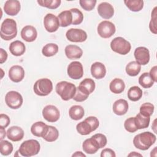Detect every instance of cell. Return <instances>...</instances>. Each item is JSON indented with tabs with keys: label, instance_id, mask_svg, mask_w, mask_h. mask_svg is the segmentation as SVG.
<instances>
[{
	"label": "cell",
	"instance_id": "obj_1",
	"mask_svg": "<svg viewBox=\"0 0 157 157\" xmlns=\"http://www.w3.org/2000/svg\"><path fill=\"white\" fill-rule=\"evenodd\" d=\"M156 136L149 131L144 132L136 135L133 139L134 147L140 150H147L156 141Z\"/></svg>",
	"mask_w": 157,
	"mask_h": 157
},
{
	"label": "cell",
	"instance_id": "obj_29",
	"mask_svg": "<svg viewBox=\"0 0 157 157\" xmlns=\"http://www.w3.org/2000/svg\"><path fill=\"white\" fill-rule=\"evenodd\" d=\"M135 124L138 129H145L148 127L150 121V117H145L139 113L134 117Z\"/></svg>",
	"mask_w": 157,
	"mask_h": 157
},
{
	"label": "cell",
	"instance_id": "obj_17",
	"mask_svg": "<svg viewBox=\"0 0 157 157\" xmlns=\"http://www.w3.org/2000/svg\"><path fill=\"white\" fill-rule=\"evenodd\" d=\"M20 34L21 38L24 40L28 42H32L36 39L37 32L34 26L31 25H27L23 28Z\"/></svg>",
	"mask_w": 157,
	"mask_h": 157
},
{
	"label": "cell",
	"instance_id": "obj_52",
	"mask_svg": "<svg viewBox=\"0 0 157 157\" xmlns=\"http://www.w3.org/2000/svg\"><path fill=\"white\" fill-rule=\"evenodd\" d=\"M128 156H142V155L140 153H138L136 151H132L131 153H130L128 155Z\"/></svg>",
	"mask_w": 157,
	"mask_h": 157
},
{
	"label": "cell",
	"instance_id": "obj_38",
	"mask_svg": "<svg viewBox=\"0 0 157 157\" xmlns=\"http://www.w3.org/2000/svg\"><path fill=\"white\" fill-rule=\"evenodd\" d=\"M13 151L12 144L7 140H1L0 142V151L3 156H7L11 154Z\"/></svg>",
	"mask_w": 157,
	"mask_h": 157
},
{
	"label": "cell",
	"instance_id": "obj_34",
	"mask_svg": "<svg viewBox=\"0 0 157 157\" xmlns=\"http://www.w3.org/2000/svg\"><path fill=\"white\" fill-rule=\"evenodd\" d=\"M58 52V46L56 44L50 43L46 44L42 49L43 55L46 57H50L56 55Z\"/></svg>",
	"mask_w": 157,
	"mask_h": 157
},
{
	"label": "cell",
	"instance_id": "obj_49",
	"mask_svg": "<svg viewBox=\"0 0 157 157\" xmlns=\"http://www.w3.org/2000/svg\"><path fill=\"white\" fill-rule=\"evenodd\" d=\"M7 58V53L3 48H0V63H4Z\"/></svg>",
	"mask_w": 157,
	"mask_h": 157
},
{
	"label": "cell",
	"instance_id": "obj_53",
	"mask_svg": "<svg viewBox=\"0 0 157 157\" xmlns=\"http://www.w3.org/2000/svg\"><path fill=\"white\" fill-rule=\"evenodd\" d=\"M1 72H2V75H1V78L3 77V75H4V72H3V71H2V69H1Z\"/></svg>",
	"mask_w": 157,
	"mask_h": 157
},
{
	"label": "cell",
	"instance_id": "obj_6",
	"mask_svg": "<svg viewBox=\"0 0 157 157\" xmlns=\"http://www.w3.org/2000/svg\"><path fill=\"white\" fill-rule=\"evenodd\" d=\"M33 90L36 94L40 96H45L48 95L53 90V83L48 78H40L35 82Z\"/></svg>",
	"mask_w": 157,
	"mask_h": 157
},
{
	"label": "cell",
	"instance_id": "obj_20",
	"mask_svg": "<svg viewBox=\"0 0 157 157\" xmlns=\"http://www.w3.org/2000/svg\"><path fill=\"white\" fill-rule=\"evenodd\" d=\"M66 56L69 59H79L83 55V51L80 47L75 45H68L64 49Z\"/></svg>",
	"mask_w": 157,
	"mask_h": 157
},
{
	"label": "cell",
	"instance_id": "obj_46",
	"mask_svg": "<svg viewBox=\"0 0 157 157\" xmlns=\"http://www.w3.org/2000/svg\"><path fill=\"white\" fill-rule=\"evenodd\" d=\"M10 122V120L8 115L3 113L0 115V127L6 128L9 126Z\"/></svg>",
	"mask_w": 157,
	"mask_h": 157
},
{
	"label": "cell",
	"instance_id": "obj_23",
	"mask_svg": "<svg viewBox=\"0 0 157 157\" xmlns=\"http://www.w3.org/2000/svg\"><path fill=\"white\" fill-rule=\"evenodd\" d=\"M128 103L125 99H120L113 103V111L117 115H123L128 112Z\"/></svg>",
	"mask_w": 157,
	"mask_h": 157
},
{
	"label": "cell",
	"instance_id": "obj_51",
	"mask_svg": "<svg viewBox=\"0 0 157 157\" xmlns=\"http://www.w3.org/2000/svg\"><path fill=\"white\" fill-rule=\"evenodd\" d=\"M72 157L74 156H77V157H85L86 155L83 153L82 151H75L72 155Z\"/></svg>",
	"mask_w": 157,
	"mask_h": 157
},
{
	"label": "cell",
	"instance_id": "obj_26",
	"mask_svg": "<svg viewBox=\"0 0 157 157\" xmlns=\"http://www.w3.org/2000/svg\"><path fill=\"white\" fill-rule=\"evenodd\" d=\"M109 88L113 93L120 94L124 90L125 84L122 79L115 78L110 83Z\"/></svg>",
	"mask_w": 157,
	"mask_h": 157
},
{
	"label": "cell",
	"instance_id": "obj_19",
	"mask_svg": "<svg viewBox=\"0 0 157 157\" xmlns=\"http://www.w3.org/2000/svg\"><path fill=\"white\" fill-rule=\"evenodd\" d=\"M7 137L13 142L20 141L24 137V131L21 128L17 126H11L7 131Z\"/></svg>",
	"mask_w": 157,
	"mask_h": 157
},
{
	"label": "cell",
	"instance_id": "obj_12",
	"mask_svg": "<svg viewBox=\"0 0 157 157\" xmlns=\"http://www.w3.org/2000/svg\"><path fill=\"white\" fill-rule=\"evenodd\" d=\"M67 72L69 77L72 79L81 78L83 75V68L82 63L78 61L71 62L68 65Z\"/></svg>",
	"mask_w": 157,
	"mask_h": 157
},
{
	"label": "cell",
	"instance_id": "obj_2",
	"mask_svg": "<svg viewBox=\"0 0 157 157\" xmlns=\"http://www.w3.org/2000/svg\"><path fill=\"white\" fill-rule=\"evenodd\" d=\"M17 34V28L16 21L12 18L5 19L1 25V37L5 40H10L15 38Z\"/></svg>",
	"mask_w": 157,
	"mask_h": 157
},
{
	"label": "cell",
	"instance_id": "obj_36",
	"mask_svg": "<svg viewBox=\"0 0 157 157\" xmlns=\"http://www.w3.org/2000/svg\"><path fill=\"white\" fill-rule=\"evenodd\" d=\"M78 86L82 88L83 90H85L86 92H87L90 94L94 91L96 85H95V82L93 79L86 78L83 80L80 83V85Z\"/></svg>",
	"mask_w": 157,
	"mask_h": 157
},
{
	"label": "cell",
	"instance_id": "obj_30",
	"mask_svg": "<svg viewBox=\"0 0 157 157\" xmlns=\"http://www.w3.org/2000/svg\"><path fill=\"white\" fill-rule=\"evenodd\" d=\"M125 70L128 75L134 77L139 74L141 70V65L136 61H132L126 65Z\"/></svg>",
	"mask_w": 157,
	"mask_h": 157
},
{
	"label": "cell",
	"instance_id": "obj_42",
	"mask_svg": "<svg viewBox=\"0 0 157 157\" xmlns=\"http://www.w3.org/2000/svg\"><path fill=\"white\" fill-rule=\"evenodd\" d=\"M124 127L125 129L129 132H134L137 131V128L135 124L134 117H129L127 118L124 123Z\"/></svg>",
	"mask_w": 157,
	"mask_h": 157
},
{
	"label": "cell",
	"instance_id": "obj_35",
	"mask_svg": "<svg viewBox=\"0 0 157 157\" xmlns=\"http://www.w3.org/2000/svg\"><path fill=\"white\" fill-rule=\"evenodd\" d=\"M154 81L150 77L149 73L144 72L139 78V83L144 88H149L154 84Z\"/></svg>",
	"mask_w": 157,
	"mask_h": 157
},
{
	"label": "cell",
	"instance_id": "obj_18",
	"mask_svg": "<svg viewBox=\"0 0 157 157\" xmlns=\"http://www.w3.org/2000/svg\"><path fill=\"white\" fill-rule=\"evenodd\" d=\"M98 12L102 18L110 19L114 14V9L110 4L107 2H102L98 5Z\"/></svg>",
	"mask_w": 157,
	"mask_h": 157
},
{
	"label": "cell",
	"instance_id": "obj_11",
	"mask_svg": "<svg viewBox=\"0 0 157 157\" xmlns=\"http://www.w3.org/2000/svg\"><path fill=\"white\" fill-rule=\"evenodd\" d=\"M42 116L48 122L57 121L60 117L58 109L53 105H47L42 110Z\"/></svg>",
	"mask_w": 157,
	"mask_h": 157
},
{
	"label": "cell",
	"instance_id": "obj_45",
	"mask_svg": "<svg viewBox=\"0 0 157 157\" xmlns=\"http://www.w3.org/2000/svg\"><path fill=\"white\" fill-rule=\"evenodd\" d=\"M92 137H93L96 139V140L97 141V142L99 144L100 148H102L106 145L107 142V137L103 134L98 133V134L93 135Z\"/></svg>",
	"mask_w": 157,
	"mask_h": 157
},
{
	"label": "cell",
	"instance_id": "obj_16",
	"mask_svg": "<svg viewBox=\"0 0 157 157\" xmlns=\"http://www.w3.org/2000/svg\"><path fill=\"white\" fill-rule=\"evenodd\" d=\"M21 9L20 2L17 0H8L5 2L4 10L6 14L15 16L18 13Z\"/></svg>",
	"mask_w": 157,
	"mask_h": 157
},
{
	"label": "cell",
	"instance_id": "obj_10",
	"mask_svg": "<svg viewBox=\"0 0 157 157\" xmlns=\"http://www.w3.org/2000/svg\"><path fill=\"white\" fill-rule=\"evenodd\" d=\"M66 37L72 42H83L86 40L87 34L83 29L71 28L67 31Z\"/></svg>",
	"mask_w": 157,
	"mask_h": 157
},
{
	"label": "cell",
	"instance_id": "obj_47",
	"mask_svg": "<svg viewBox=\"0 0 157 157\" xmlns=\"http://www.w3.org/2000/svg\"><path fill=\"white\" fill-rule=\"evenodd\" d=\"M101 157H115L116 154L115 151L110 148H105L102 150L101 153Z\"/></svg>",
	"mask_w": 157,
	"mask_h": 157
},
{
	"label": "cell",
	"instance_id": "obj_44",
	"mask_svg": "<svg viewBox=\"0 0 157 157\" xmlns=\"http://www.w3.org/2000/svg\"><path fill=\"white\" fill-rule=\"evenodd\" d=\"M96 0H80L79 4L82 9L86 11L92 10L96 5Z\"/></svg>",
	"mask_w": 157,
	"mask_h": 157
},
{
	"label": "cell",
	"instance_id": "obj_50",
	"mask_svg": "<svg viewBox=\"0 0 157 157\" xmlns=\"http://www.w3.org/2000/svg\"><path fill=\"white\" fill-rule=\"evenodd\" d=\"M0 132H1V138H0V139L1 140L6 137V135L7 132H6L5 128H2V127H0Z\"/></svg>",
	"mask_w": 157,
	"mask_h": 157
},
{
	"label": "cell",
	"instance_id": "obj_27",
	"mask_svg": "<svg viewBox=\"0 0 157 157\" xmlns=\"http://www.w3.org/2000/svg\"><path fill=\"white\" fill-rule=\"evenodd\" d=\"M69 115L72 120H79L82 119L85 115L84 109L79 105H72L69 109Z\"/></svg>",
	"mask_w": 157,
	"mask_h": 157
},
{
	"label": "cell",
	"instance_id": "obj_33",
	"mask_svg": "<svg viewBox=\"0 0 157 157\" xmlns=\"http://www.w3.org/2000/svg\"><path fill=\"white\" fill-rule=\"evenodd\" d=\"M126 7L132 12H139L143 9L144 1L142 0L124 1Z\"/></svg>",
	"mask_w": 157,
	"mask_h": 157
},
{
	"label": "cell",
	"instance_id": "obj_32",
	"mask_svg": "<svg viewBox=\"0 0 157 157\" xmlns=\"http://www.w3.org/2000/svg\"><path fill=\"white\" fill-rule=\"evenodd\" d=\"M59 137V132L58 129L53 126H48V129L45 136L43 137V139L49 142H54Z\"/></svg>",
	"mask_w": 157,
	"mask_h": 157
},
{
	"label": "cell",
	"instance_id": "obj_24",
	"mask_svg": "<svg viewBox=\"0 0 157 157\" xmlns=\"http://www.w3.org/2000/svg\"><path fill=\"white\" fill-rule=\"evenodd\" d=\"M48 126L43 121H37L31 126V132L34 136L43 138L47 132Z\"/></svg>",
	"mask_w": 157,
	"mask_h": 157
},
{
	"label": "cell",
	"instance_id": "obj_31",
	"mask_svg": "<svg viewBox=\"0 0 157 157\" xmlns=\"http://www.w3.org/2000/svg\"><path fill=\"white\" fill-rule=\"evenodd\" d=\"M142 94V90L137 86H131L128 91V98L132 101L135 102L140 100Z\"/></svg>",
	"mask_w": 157,
	"mask_h": 157
},
{
	"label": "cell",
	"instance_id": "obj_43",
	"mask_svg": "<svg viewBox=\"0 0 157 157\" xmlns=\"http://www.w3.org/2000/svg\"><path fill=\"white\" fill-rule=\"evenodd\" d=\"M156 9L157 7H155L152 12H151V20L150 21V24H149V28H150V31L155 34H156L157 33V28H156V19H157V17H156V14H157V12H156Z\"/></svg>",
	"mask_w": 157,
	"mask_h": 157
},
{
	"label": "cell",
	"instance_id": "obj_40",
	"mask_svg": "<svg viewBox=\"0 0 157 157\" xmlns=\"http://www.w3.org/2000/svg\"><path fill=\"white\" fill-rule=\"evenodd\" d=\"M154 109L153 104L150 102H145L141 105L139 113L145 117H150L154 112Z\"/></svg>",
	"mask_w": 157,
	"mask_h": 157
},
{
	"label": "cell",
	"instance_id": "obj_37",
	"mask_svg": "<svg viewBox=\"0 0 157 157\" xmlns=\"http://www.w3.org/2000/svg\"><path fill=\"white\" fill-rule=\"evenodd\" d=\"M37 2L40 6L50 9H55L58 8L61 2L60 0H38Z\"/></svg>",
	"mask_w": 157,
	"mask_h": 157
},
{
	"label": "cell",
	"instance_id": "obj_3",
	"mask_svg": "<svg viewBox=\"0 0 157 157\" xmlns=\"http://www.w3.org/2000/svg\"><path fill=\"white\" fill-rule=\"evenodd\" d=\"M56 93L63 101H69L73 98L76 91V86L74 83L66 81L58 82L56 86Z\"/></svg>",
	"mask_w": 157,
	"mask_h": 157
},
{
	"label": "cell",
	"instance_id": "obj_25",
	"mask_svg": "<svg viewBox=\"0 0 157 157\" xmlns=\"http://www.w3.org/2000/svg\"><path fill=\"white\" fill-rule=\"evenodd\" d=\"M9 50L11 54L16 56H20L24 54L26 50L25 44L20 40H15L10 43Z\"/></svg>",
	"mask_w": 157,
	"mask_h": 157
},
{
	"label": "cell",
	"instance_id": "obj_13",
	"mask_svg": "<svg viewBox=\"0 0 157 157\" xmlns=\"http://www.w3.org/2000/svg\"><path fill=\"white\" fill-rule=\"evenodd\" d=\"M44 25L45 29L49 33L56 31L60 25L58 17L52 13H47L44 18Z\"/></svg>",
	"mask_w": 157,
	"mask_h": 157
},
{
	"label": "cell",
	"instance_id": "obj_9",
	"mask_svg": "<svg viewBox=\"0 0 157 157\" xmlns=\"http://www.w3.org/2000/svg\"><path fill=\"white\" fill-rule=\"evenodd\" d=\"M116 31L115 25L109 21H102L98 26V33L104 39L112 37Z\"/></svg>",
	"mask_w": 157,
	"mask_h": 157
},
{
	"label": "cell",
	"instance_id": "obj_48",
	"mask_svg": "<svg viewBox=\"0 0 157 157\" xmlns=\"http://www.w3.org/2000/svg\"><path fill=\"white\" fill-rule=\"evenodd\" d=\"M149 74L151 77V78L153 79V80L155 82H157V66H153L151 69Z\"/></svg>",
	"mask_w": 157,
	"mask_h": 157
},
{
	"label": "cell",
	"instance_id": "obj_15",
	"mask_svg": "<svg viewBox=\"0 0 157 157\" xmlns=\"http://www.w3.org/2000/svg\"><path fill=\"white\" fill-rule=\"evenodd\" d=\"M25 77L24 69L19 65H14L12 66L9 71V78L15 83L21 82Z\"/></svg>",
	"mask_w": 157,
	"mask_h": 157
},
{
	"label": "cell",
	"instance_id": "obj_41",
	"mask_svg": "<svg viewBox=\"0 0 157 157\" xmlns=\"http://www.w3.org/2000/svg\"><path fill=\"white\" fill-rule=\"evenodd\" d=\"M89 95L90 94L87 92H86L80 86H78L76 87V91L72 99L77 102H83L87 99Z\"/></svg>",
	"mask_w": 157,
	"mask_h": 157
},
{
	"label": "cell",
	"instance_id": "obj_39",
	"mask_svg": "<svg viewBox=\"0 0 157 157\" xmlns=\"http://www.w3.org/2000/svg\"><path fill=\"white\" fill-rule=\"evenodd\" d=\"M72 15V23L74 25H80L83 20V15L82 12L77 8H73L70 10Z\"/></svg>",
	"mask_w": 157,
	"mask_h": 157
},
{
	"label": "cell",
	"instance_id": "obj_4",
	"mask_svg": "<svg viewBox=\"0 0 157 157\" xmlns=\"http://www.w3.org/2000/svg\"><path fill=\"white\" fill-rule=\"evenodd\" d=\"M99 125V121L96 117L90 116L76 126L77 132L81 135H88L95 131Z\"/></svg>",
	"mask_w": 157,
	"mask_h": 157
},
{
	"label": "cell",
	"instance_id": "obj_14",
	"mask_svg": "<svg viewBox=\"0 0 157 157\" xmlns=\"http://www.w3.org/2000/svg\"><path fill=\"white\" fill-rule=\"evenodd\" d=\"M136 61L140 65H146L150 61V52L145 47L136 48L134 52Z\"/></svg>",
	"mask_w": 157,
	"mask_h": 157
},
{
	"label": "cell",
	"instance_id": "obj_8",
	"mask_svg": "<svg viewBox=\"0 0 157 157\" xmlns=\"http://www.w3.org/2000/svg\"><path fill=\"white\" fill-rule=\"evenodd\" d=\"M5 101L9 107L12 109H18L21 106L23 99L18 92L10 91L6 95Z\"/></svg>",
	"mask_w": 157,
	"mask_h": 157
},
{
	"label": "cell",
	"instance_id": "obj_7",
	"mask_svg": "<svg viewBox=\"0 0 157 157\" xmlns=\"http://www.w3.org/2000/svg\"><path fill=\"white\" fill-rule=\"evenodd\" d=\"M111 49L120 55H127L131 50V45L129 42L122 37H117L110 42Z\"/></svg>",
	"mask_w": 157,
	"mask_h": 157
},
{
	"label": "cell",
	"instance_id": "obj_22",
	"mask_svg": "<svg viewBox=\"0 0 157 157\" xmlns=\"http://www.w3.org/2000/svg\"><path fill=\"white\" fill-rule=\"evenodd\" d=\"M82 148L87 154H94L100 148L98 143L93 137L86 139L82 144Z\"/></svg>",
	"mask_w": 157,
	"mask_h": 157
},
{
	"label": "cell",
	"instance_id": "obj_28",
	"mask_svg": "<svg viewBox=\"0 0 157 157\" xmlns=\"http://www.w3.org/2000/svg\"><path fill=\"white\" fill-rule=\"evenodd\" d=\"M58 18L59 21L60 26L66 27L72 23V15L70 10H64L58 15Z\"/></svg>",
	"mask_w": 157,
	"mask_h": 157
},
{
	"label": "cell",
	"instance_id": "obj_21",
	"mask_svg": "<svg viewBox=\"0 0 157 157\" xmlns=\"http://www.w3.org/2000/svg\"><path fill=\"white\" fill-rule=\"evenodd\" d=\"M91 74L96 79L103 78L106 74V68L101 62H95L91 66Z\"/></svg>",
	"mask_w": 157,
	"mask_h": 157
},
{
	"label": "cell",
	"instance_id": "obj_5",
	"mask_svg": "<svg viewBox=\"0 0 157 157\" xmlns=\"http://www.w3.org/2000/svg\"><path fill=\"white\" fill-rule=\"evenodd\" d=\"M40 149L39 142L35 139H29L23 142L20 146L18 153L23 156L29 157L36 155Z\"/></svg>",
	"mask_w": 157,
	"mask_h": 157
}]
</instances>
